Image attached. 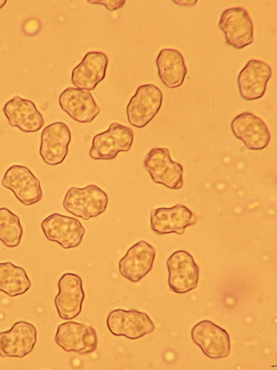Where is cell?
Wrapping results in <instances>:
<instances>
[{
    "mask_svg": "<svg viewBox=\"0 0 277 370\" xmlns=\"http://www.w3.org/2000/svg\"><path fill=\"white\" fill-rule=\"evenodd\" d=\"M22 235L19 216L7 208H0V241L8 247H16L20 244Z\"/></svg>",
    "mask_w": 277,
    "mask_h": 370,
    "instance_id": "24",
    "label": "cell"
},
{
    "mask_svg": "<svg viewBox=\"0 0 277 370\" xmlns=\"http://www.w3.org/2000/svg\"><path fill=\"white\" fill-rule=\"evenodd\" d=\"M87 1L92 4L102 5L110 11L121 8L125 3V0H88Z\"/></svg>",
    "mask_w": 277,
    "mask_h": 370,
    "instance_id": "25",
    "label": "cell"
},
{
    "mask_svg": "<svg viewBox=\"0 0 277 370\" xmlns=\"http://www.w3.org/2000/svg\"><path fill=\"white\" fill-rule=\"evenodd\" d=\"M196 221L195 215L181 204L170 208H157L150 213V228L158 235L183 234L186 228L193 225Z\"/></svg>",
    "mask_w": 277,
    "mask_h": 370,
    "instance_id": "16",
    "label": "cell"
},
{
    "mask_svg": "<svg viewBox=\"0 0 277 370\" xmlns=\"http://www.w3.org/2000/svg\"><path fill=\"white\" fill-rule=\"evenodd\" d=\"M9 125L25 132H35L44 125V117L35 103L19 96H14L3 107Z\"/></svg>",
    "mask_w": 277,
    "mask_h": 370,
    "instance_id": "20",
    "label": "cell"
},
{
    "mask_svg": "<svg viewBox=\"0 0 277 370\" xmlns=\"http://www.w3.org/2000/svg\"><path fill=\"white\" fill-rule=\"evenodd\" d=\"M46 238L58 243L63 249L77 247L82 242L85 229L77 218L54 213L41 222Z\"/></svg>",
    "mask_w": 277,
    "mask_h": 370,
    "instance_id": "10",
    "label": "cell"
},
{
    "mask_svg": "<svg viewBox=\"0 0 277 370\" xmlns=\"http://www.w3.org/2000/svg\"><path fill=\"white\" fill-rule=\"evenodd\" d=\"M155 256L154 247L141 240L132 245L119 261V272L126 279L138 282L152 269Z\"/></svg>",
    "mask_w": 277,
    "mask_h": 370,
    "instance_id": "18",
    "label": "cell"
},
{
    "mask_svg": "<svg viewBox=\"0 0 277 370\" xmlns=\"http://www.w3.org/2000/svg\"><path fill=\"white\" fill-rule=\"evenodd\" d=\"M224 33L226 43L241 49L254 41L253 23L247 10L241 7H233L225 10L218 23Z\"/></svg>",
    "mask_w": 277,
    "mask_h": 370,
    "instance_id": "6",
    "label": "cell"
},
{
    "mask_svg": "<svg viewBox=\"0 0 277 370\" xmlns=\"http://www.w3.org/2000/svg\"><path fill=\"white\" fill-rule=\"evenodd\" d=\"M109 332L115 336H124L136 340L152 333L155 325L149 315L136 310L118 308L111 311L107 318Z\"/></svg>",
    "mask_w": 277,
    "mask_h": 370,
    "instance_id": "5",
    "label": "cell"
},
{
    "mask_svg": "<svg viewBox=\"0 0 277 370\" xmlns=\"http://www.w3.org/2000/svg\"><path fill=\"white\" fill-rule=\"evenodd\" d=\"M163 103L161 90L153 84L140 85L129 100L126 113L132 126L142 128L157 114Z\"/></svg>",
    "mask_w": 277,
    "mask_h": 370,
    "instance_id": "4",
    "label": "cell"
},
{
    "mask_svg": "<svg viewBox=\"0 0 277 370\" xmlns=\"http://www.w3.org/2000/svg\"><path fill=\"white\" fill-rule=\"evenodd\" d=\"M231 128L233 135L249 150H262L270 143L271 133L267 124L251 112L237 115L231 121Z\"/></svg>",
    "mask_w": 277,
    "mask_h": 370,
    "instance_id": "13",
    "label": "cell"
},
{
    "mask_svg": "<svg viewBox=\"0 0 277 370\" xmlns=\"http://www.w3.org/2000/svg\"><path fill=\"white\" fill-rule=\"evenodd\" d=\"M6 0H0V9L2 8L6 3Z\"/></svg>",
    "mask_w": 277,
    "mask_h": 370,
    "instance_id": "27",
    "label": "cell"
},
{
    "mask_svg": "<svg viewBox=\"0 0 277 370\" xmlns=\"http://www.w3.org/2000/svg\"><path fill=\"white\" fill-rule=\"evenodd\" d=\"M108 202L109 198L105 191L96 184H89L84 188H69L62 205L71 214L89 220L103 213Z\"/></svg>",
    "mask_w": 277,
    "mask_h": 370,
    "instance_id": "1",
    "label": "cell"
},
{
    "mask_svg": "<svg viewBox=\"0 0 277 370\" xmlns=\"http://www.w3.org/2000/svg\"><path fill=\"white\" fill-rule=\"evenodd\" d=\"M175 3L179 5V6H193L195 5L197 1H172Z\"/></svg>",
    "mask_w": 277,
    "mask_h": 370,
    "instance_id": "26",
    "label": "cell"
},
{
    "mask_svg": "<svg viewBox=\"0 0 277 370\" xmlns=\"http://www.w3.org/2000/svg\"><path fill=\"white\" fill-rule=\"evenodd\" d=\"M168 285L175 293L184 294L195 289L199 278V268L193 256L185 250L173 252L166 261Z\"/></svg>",
    "mask_w": 277,
    "mask_h": 370,
    "instance_id": "8",
    "label": "cell"
},
{
    "mask_svg": "<svg viewBox=\"0 0 277 370\" xmlns=\"http://www.w3.org/2000/svg\"><path fill=\"white\" fill-rule=\"evenodd\" d=\"M37 335L33 324L24 321L15 322L10 330L0 333V356L24 358L33 351Z\"/></svg>",
    "mask_w": 277,
    "mask_h": 370,
    "instance_id": "12",
    "label": "cell"
},
{
    "mask_svg": "<svg viewBox=\"0 0 277 370\" xmlns=\"http://www.w3.org/2000/svg\"><path fill=\"white\" fill-rule=\"evenodd\" d=\"M1 184L11 191L25 206L36 204L43 197L40 181L25 166L12 165L8 168L2 178Z\"/></svg>",
    "mask_w": 277,
    "mask_h": 370,
    "instance_id": "9",
    "label": "cell"
},
{
    "mask_svg": "<svg viewBox=\"0 0 277 370\" xmlns=\"http://www.w3.org/2000/svg\"><path fill=\"white\" fill-rule=\"evenodd\" d=\"M158 75L163 84L170 89L182 85L187 74L183 55L175 49H161L156 59Z\"/></svg>",
    "mask_w": 277,
    "mask_h": 370,
    "instance_id": "22",
    "label": "cell"
},
{
    "mask_svg": "<svg viewBox=\"0 0 277 370\" xmlns=\"http://www.w3.org/2000/svg\"><path fill=\"white\" fill-rule=\"evenodd\" d=\"M191 338L208 358H226L231 353L228 332L210 320L197 323L191 330Z\"/></svg>",
    "mask_w": 277,
    "mask_h": 370,
    "instance_id": "7",
    "label": "cell"
},
{
    "mask_svg": "<svg viewBox=\"0 0 277 370\" xmlns=\"http://www.w3.org/2000/svg\"><path fill=\"white\" fill-rule=\"evenodd\" d=\"M134 141L133 130L118 123H111L108 129L95 135L89 156L95 160H109L120 152L129 151Z\"/></svg>",
    "mask_w": 277,
    "mask_h": 370,
    "instance_id": "3",
    "label": "cell"
},
{
    "mask_svg": "<svg viewBox=\"0 0 277 370\" xmlns=\"http://www.w3.org/2000/svg\"><path fill=\"white\" fill-rule=\"evenodd\" d=\"M55 342L64 351L81 355L93 353L98 346V337L94 328L74 321L59 325Z\"/></svg>",
    "mask_w": 277,
    "mask_h": 370,
    "instance_id": "11",
    "label": "cell"
},
{
    "mask_svg": "<svg viewBox=\"0 0 277 370\" xmlns=\"http://www.w3.org/2000/svg\"><path fill=\"white\" fill-rule=\"evenodd\" d=\"M271 75L272 69L269 64L260 60H249L237 80L242 98L251 101L262 98Z\"/></svg>",
    "mask_w": 277,
    "mask_h": 370,
    "instance_id": "17",
    "label": "cell"
},
{
    "mask_svg": "<svg viewBox=\"0 0 277 370\" xmlns=\"http://www.w3.org/2000/svg\"><path fill=\"white\" fill-rule=\"evenodd\" d=\"M31 287L26 270L11 262L0 263V291L10 297L26 293Z\"/></svg>",
    "mask_w": 277,
    "mask_h": 370,
    "instance_id": "23",
    "label": "cell"
},
{
    "mask_svg": "<svg viewBox=\"0 0 277 370\" xmlns=\"http://www.w3.org/2000/svg\"><path fill=\"white\" fill-rule=\"evenodd\" d=\"M59 105L74 121L81 123H91L100 109L92 94L75 87H68L59 96Z\"/></svg>",
    "mask_w": 277,
    "mask_h": 370,
    "instance_id": "19",
    "label": "cell"
},
{
    "mask_svg": "<svg viewBox=\"0 0 277 370\" xmlns=\"http://www.w3.org/2000/svg\"><path fill=\"white\" fill-rule=\"evenodd\" d=\"M143 166L154 183L173 190L183 187V166L172 160L168 148L150 150L144 159Z\"/></svg>",
    "mask_w": 277,
    "mask_h": 370,
    "instance_id": "2",
    "label": "cell"
},
{
    "mask_svg": "<svg viewBox=\"0 0 277 370\" xmlns=\"http://www.w3.org/2000/svg\"><path fill=\"white\" fill-rule=\"evenodd\" d=\"M59 292L54 302L59 317L69 320L75 318L82 310L84 292L81 277L74 273H65L57 283Z\"/></svg>",
    "mask_w": 277,
    "mask_h": 370,
    "instance_id": "14",
    "label": "cell"
},
{
    "mask_svg": "<svg viewBox=\"0 0 277 370\" xmlns=\"http://www.w3.org/2000/svg\"><path fill=\"white\" fill-rule=\"evenodd\" d=\"M108 61L103 52H88L72 70V83L78 89L92 91L105 78Z\"/></svg>",
    "mask_w": 277,
    "mask_h": 370,
    "instance_id": "21",
    "label": "cell"
},
{
    "mask_svg": "<svg viewBox=\"0 0 277 370\" xmlns=\"http://www.w3.org/2000/svg\"><path fill=\"white\" fill-rule=\"evenodd\" d=\"M71 134L68 125L63 122H55L46 126L41 134L39 155L46 164H62L69 151Z\"/></svg>",
    "mask_w": 277,
    "mask_h": 370,
    "instance_id": "15",
    "label": "cell"
}]
</instances>
